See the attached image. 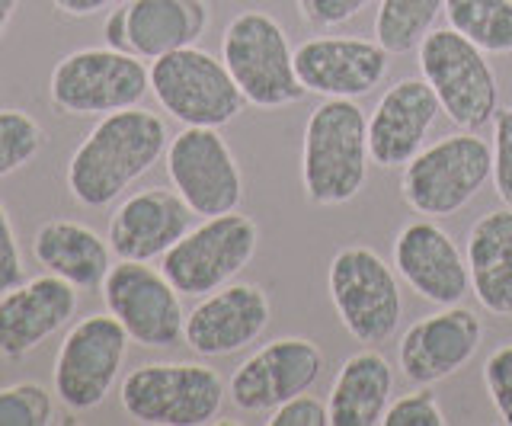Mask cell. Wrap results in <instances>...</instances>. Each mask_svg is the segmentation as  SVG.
<instances>
[{"mask_svg": "<svg viewBox=\"0 0 512 426\" xmlns=\"http://www.w3.org/2000/svg\"><path fill=\"white\" fill-rule=\"evenodd\" d=\"M256 244H260L256 222L234 209L205 218L199 228H189L160 257L164 260L160 270L180 295L205 298L237 279V273L253 260Z\"/></svg>", "mask_w": 512, "mask_h": 426, "instance_id": "9", "label": "cell"}, {"mask_svg": "<svg viewBox=\"0 0 512 426\" xmlns=\"http://www.w3.org/2000/svg\"><path fill=\"white\" fill-rule=\"evenodd\" d=\"M391 55L375 39L356 36H320L295 49V71L308 93L324 100H356L372 93L388 74Z\"/></svg>", "mask_w": 512, "mask_h": 426, "instance_id": "15", "label": "cell"}, {"mask_svg": "<svg viewBox=\"0 0 512 426\" xmlns=\"http://www.w3.org/2000/svg\"><path fill=\"white\" fill-rule=\"evenodd\" d=\"M269 426H327L330 410L324 401L311 398V394H295L292 401L279 404L266 420Z\"/></svg>", "mask_w": 512, "mask_h": 426, "instance_id": "35", "label": "cell"}, {"mask_svg": "<svg viewBox=\"0 0 512 426\" xmlns=\"http://www.w3.org/2000/svg\"><path fill=\"white\" fill-rule=\"evenodd\" d=\"M224 404V378L205 362H144L122 382V407L148 426H205Z\"/></svg>", "mask_w": 512, "mask_h": 426, "instance_id": "4", "label": "cell"}, {"mask_svg": "<svg viewBox=\"0 0 512 426\" xmlns=\"http://www.w3.org/2000/svg\"><path fill=\"white\" fill-rule=\"evenodd\" d=\"M445 13V0H381L375 13V39L388 55H410L432 33Z\"/></svg>", "mask_w": 512, "mask_h": 426, "instance_id": "27", "label": "cell"}, {"mask_svg": "<svg viewBox=\"0 0 512 426\" xmlns=\"http://www.w3.org/2000/svg\"><path fill=\"white\" fill-rule=\"evenodd\" d=\"M471 292L496 318H512V209L480 215L468 231Z\"/></svg>", "mask_w": 512, "mask_h": 426, "instance_id": "23", "label": "cell"}, {"mask_svg": "<svg viewBox=\"0 0 512 426\" xmlns=\"http://www.w3.org/2000/svg\"><path fill=\"white\" fill-rule=\"evenodd\" d=\"M221 61L250 106L282 109L308 97L295 71V49L288 45L282 23L266 10H244L228 23Z\"/></svg>", "mask_w": 512, "mask_h": 426, "instance_id": "3", "label": "cell"}, {"mask_svg": "<svg viewBox=\"0 0 512 426\" xmlns=\"http://www.w3.org/2000/svg\"><path fill=\"white\" fill-rule=\"evenodd\" d=\"M442 113L436 90L426 77L397 81L368 116V154L378 167H407L420 154L432 122Z\"/></svg>", "mask_w": 512, "mask_h": 426, "instance_id": "19", "label": "cell"}, {"mask_svg": "<svg viewBox=\"0 0 512 426\" xmlns=\"http://www.w3.org/2000/svg\"><path fill=\"white\" fill-rule=\"evenodd\" d=\"M26 282V266H23V250L16 241V231L7 209L0 205V295Z\"/></svg>", "mask_w": 512, "mask_h": 426, "instance_id": "34", "label": "cell"}, {"mask_svg": "<svg viewBox=\"0 0 512 426\" xmlns=\"http://www.w3.org/2000/svg\"><path fill=\"white\" fill-rule=\"evenodd\" d=\"M103 36H106L109 49L128 52V39H125V7H116V10L109 13L106 26H103Z\"/></svg>", "mask_w": 512, "mask_h": 426, "instance_id": "37", "label": "cell"}, {"mask_svg": "<svg viewBox=\"0 0 512 426\" xmlns=\"http://www.w3.org/2000/svg\"><path fill=\"white\" fill-rule=\"evenodd\" d=\"M55 420V401L45 385L20 382L0 388V426H48Z\"/></svg>", "mask_w": 512, "mask_h": 426, "instance_id": "29", "label": "cell"}, {"mask_svg": "<svg viewBox=\"0 0 512 426\" xmlns=\"http://www.w3.org/2000/svg\"><path fill=\"white\" fill-rule=\"evenodd\" d=\"M484 327L474 311L448 305L416 321L397 346V362L413 385H436L452 378L477 356Z\"/></svg>", "mask_w": 512, "mask_h": 426, "instance_id": "17", "label": "cell"}, {"mask_svg": "<svg viewBox=\"0 0 512 426\" xmlns=\"http://www.w3.org/2000/svg\"><path fill=\"white\" fill-rule=\"evenodd\" d=\"M170 135L160 116L128 106L109 113L80 141L68 164V189L87 209L116 202L167 154Z\"/></svg>", "mask_w": 512, "mask_h": 426, "instance_id": "1", "label": "cell"}, {"mask_svg": "<svg viewBox=\"0 0 512 426\" xmlns=\"http://www.w3.org/2000/svg\"><path fill=\"white\" fill-rule=\"evenodd\" d=\"M327 289L343 327L359 343L381 346L397 334L404 298L394 270L372 247H343L330 260Z\"/></svg>", "mask_w": 512, "mask_h": 426, "instance_id": "8", "label": "cell"}, {"mask_svg": "<svg viewBox=\"0 0 512 426\" xmlns=\"http://www.w3.org/2000/svg\"><path fill=\"white\" fill-rule=\"evenodd\" d=\"M45 145L42 125L23 109H0V180L26 167Z\"/></svg>", "mask_w": 512, "mask_h": 426, "instance_id": "28", "label": "cell"}, {"mask_svg": "<svg viewBox=\"0 0 512 426\" xmlns=\"http://www.w3.org/2000/svg\"><path fill=\"white\" fill-rule=\"evenodd\" d=\"M445 20L480 52H512V0H445Z\"/></svg>", "mask_w": 512, "mask_h": 426, "instance_id": "26", "label": "cell"}, {"mask_svg": "<svg viewBox=\"0 0 512 426\" xmlns=\"http://www.w3.org/2000/svg\"><path fill=\"white\" fill-rule=\"evenodd\" d=\"M295 4L304 23L330 29V26H340V23H349L352 17H359L375 0H295Z\"/></svg>", "mask_w": 512, "mask_h": 426, "instance_id": "33", "label": "cell"}, {"mask_svg": "<svg viewBox=\"0 0 512 426\" xmlns=\"http://www.w3.org/2000/svg\"><path fill=\"white\" fill-rule=\"evenodd\" d=\"M128 330L112 314H90L64 337L55 359V394L71 410H93L106 401L128 350Z\"/></svg>", "mask_w": 512, "mask_h": 426, "instance_id": "12", "label": "cell"}, {"mask_svg": "<svg viewBox=\"0 0 512 426\" xmlns=\"http://www.w3.org/2000/svg\"><path fill=\"white\" fill-rule=\"evenodd\" d=\"M384 426H445V410L436 401V394L426 388H416L410 394H400L388 404V414L381 420Z\"/></svg>", "mask_w": 512, "mask_h": 426, "instance_id": "30", "label": "cell"}, {"mask_svg": "<svg viewBox=\"0 0 512 426\" xmlns=\"http://www.w3.org/2000/svg\"><path fill=\"white\" fill-rule=\"evenodd\" d=\"M122 7L128 52L148 61L196 45L212 20L205 0H128Z\"/></svg>", "mask_w": 512, "mask_h": 426, "instance_id": "22", "label": "cell"}, {"mask_svg": "<svg viewBox=\"0 0 512 426\" xmlns=\"http://www.w3.org/2000/svg\"><path fill=\"white\" fill-rule=\"evenodd\" d=\"M151 93L176 122L205 125V129L228 125L244 113L247 103L228 65L196 45L154 58Z\"/></svg>", "mask_w": 512, "mask_h": 426, "instance_id": "10", "label": "cell"}, {"mask_svg": "<svg viewBox=\"0 0 512 426\" xmlns=\"http://www.w3.org/2000/svg\"><path fill=\"white\" fill-rule=\"evenodd\" d=\"M103 298L109 314L119 318L138 346L170 350L183 340V302L164 270L157 273L141 260H119L103 279Z\"/></svg>", "mask_w": 512, "mask_h": 426, "instance_id": "11", "label": "cell"}, {"mask_svg": "<svg viewBox=\"0 0 512 426\" xmlns=\"http://www.w3.org/2000/svg\"><path fill=\"white\" fill-rule=\"evenodd\" d=\"M151 90V68L132 52L77 49L64 55L48 81V97L64 116H109L138 106Z\"/></svg>", "mask_w": 512, "mask_h": 426, "instance_id": "7", "label": "cell"}, {"mask_svg": "<svg viewBox=\"0 0 512 426\" xmlns=\"http://www.w3.org/2000/svg\"><path fill=\"white\" fill-rule=\"evenodd\" d=\"M16 7H20V0H0V39H4L7 26H10L13 13H16Z\"/></svg>", "mask_w": 512, "mask_h": 426, "instance_id": "38", "label": "cell"}, {"mask_svg": "<svg viewBox=\"0 0 512 426\" xmlns=\"http://www.w3.org/2000/svg\"><path fill=\"white\" fill-rule=\"evenodd\" d=\"M416 52H420V71L426 84L436 90L448 122L464 132H477L496 119L500 84L487 52H480L452 26L432 29Z\"/></svg>", "mask_w": 512, "mask_h": 426, "instance_id": "6", "label": "cell"}, {"mask_svg": "<svg viewBox=\"0 0 512 426\" xmlns=\"http://www.w3.org/2000/svg\"><path fill=\"white\" fill-rule=\"evenodd\" d=\"M167 173L192 215L234 212L244 199V177L218 129L186 125L167 145Z\"/></svg>", "mask_w": 512, "mask_h": 426, "instance_id": "13", "label": "cell"}, {"mask_svg": "<svg viewBox=\"0 0 512 426\" xmlns=\"http://www.w3.org/2000/svg\"><path fill=\"white\" fill-rule=\"evenodd\" d=\"M394 266L407 286L426 302L448 308L458 305L471 289L468 257L436 218L410 222L394 241Z\"/></svg>", "mask_w": 512, "mask_h": 426, "instance_id": "18", "label": "cell"}, {"mask_svg": "<svg viewBox=\"0 0 512 426\" xmlns=\"http://www.w3.org/2000/svg\"><path fill=\"white\" fill-rule=\"evenodd\" d=\"M77 311V286L45 273L0 295V353L23 359L58 334Z\"/></svg>", "mask_w": 512, "mask_h": 426, "instance_id": "20", "label": "cell"}, {"mask_svg": "<svg viewBox=\"0 0 512 426\" xmlns=\"http://www.w3.org/2000/svg\"><path fill=\"white\" fill-rule=\"evenodd\" d=\"M484 385L503 423L512 426V343L496 346L484 362Z\"/></svg>", "mask_w": 512, "mask_h": 426, "instance_id": "32", "label": "cell"}, {"mask_svg": "<svg viewBox=\"0 0 512 426\" xmlns=\"http://www.w3.org/2000/svg\"><path fill=\"white\" fill-rule=\"evenodd\" d=\"M269 295L253 282H228L186 314L183 340L196 356H231L247 350L269 327Z\"/></svg>", "mask_w": 512, "mask_h": 426, "instance_id": "16", "label": "cell"}, {"mask_svg": "<svg viewBox=\"0 0 512 426\" xmlns=\"http://www.w3.org/2000/svg\"><path fill=\"white\" fill-rule=\"evenodd\" d=\"M324 372L320 346L304 337H279L256 350L231 375V401L244 414H266L308 391Z\"/></svg>", "mask_w": 512, "mask_h": 426, "instance_id": "14", "label": "cell"}, {"mask_svg": "<svg viewBox=\"0 0 512 426\" xmlns=\"http://www.w3.org/2000/svg\"><path fill=\"white\" fill-rule=\"evenodd\" d=\"M493 177V148L474 132L445 135L404 167L400 193L413 212L452 218Z\"/></svg>", "mask_w": 512, "mask_h": 426, "instance_id": "5", "label": "cell"}, {"mask_svg": "<svg viewBox=\"0 0 512 426\" xmlns=\"http://www.w3.org/2000/svg\"><path fill=\"white\" fill-rule=\"evenodd\" d=\"M394 391L391 362L378 350L352 353L330 385V426H375L388 414Z\"/></svg>", "mask_w": 512, "mask_h": 426, "instance_id": "25", "label": "cell"}, {"mask_svg": "<svg viewBox=\"0 0 512 426\" xmlns=\"http://www.w3.org/2000/svg\"><path fill=\"white\" fill-rule=\"evenodd\" d=\"M368 119L356 100H324L301 145V183L314 205H343L359 196L368 180Z\"/></svg>", "mask_w": 512, "mask_h": 426, "instance_id": "2", "label": "cell"}, {"mask_svg": "<svg viewBox=\"0 0 512 426\" xmlns=\"http://www.w3.org/2000/svg\"><path fill=\"white\" fill-rule=\"evenodd\" d=\"M493 186L512 209V106L496 109L493 119Z\"/></svg>", "mask_w": 512, "mask_h": 426, "instance_id": "31", "label": "cell"}, {"mask_svg": "<svg viewBox=\"0 0 512 426\" xmlns=\"http://www.w3.org/2000/svg\"><path fill=\"white\" fill-rule=\"evenodd\" d=\"M112 247L93 228L80 222H45L32 234V257L45 273L68 279L77 289H103L112 270Z\"/></svg>", "mask_w": 512, "mask_h": 426, "instance_id": "24", "label": "cell"}, {"mask_svg": "<svg viewBox=\"0 0 512 426\" xmlns=\"http://www.w3.org/2000/svg\"><path fill=\"white\" fill-rule=\"evenodd\" d=\"M192 222V209L170 189H141L128 196L109 222V247L119 260L151 263L183 238Z\"/></svg>", "mask_w": 512, "mask_h": 426, "instance_id": "21", "label": "cell"}, {"mask_svg": "<svg viewBox=\"0 0 512 426\" xmlns=\"http://www.w3.org/2000/svg\"><path fill=\"white\" fill-rule=\"evenodd\" d=\"M52 4L64 13V17H96L106 7L119 4V0H52Z\"/></svg>", "mask_w": 512, "mask_h": 426, "instance_id": "36", "label": "cell"}]
</instances>
